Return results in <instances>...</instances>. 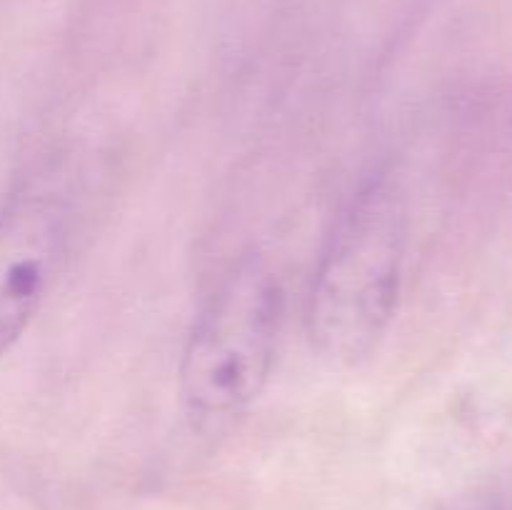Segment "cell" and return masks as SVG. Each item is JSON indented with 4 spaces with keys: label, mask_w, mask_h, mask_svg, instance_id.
I'll use <instances>...</instances> for the list:
<instances>
[{
    "label": "cell",
    "mask_w": 512,
    "mask_h": 510,
    "mask_svg": "<svg viewBox=\"0 0 512 510\" xmlns=\"http://www.w3.org/2000/svg\"><path fill=\"white\" fill-rule=\"evenodd\" d=\"M408 213L390 175H373L340 213L308 298V333L323 358L355 365L393 323L403 280Z\"/></svg>",
    "instance_id": "obj_1"
},
{
    "label": "cell",
    "mask_w": 512,
    "mask_h": 510,
    "mask_svg": "<svg viewBox=\"0 0 512 510\" xmlns=\"http://www.w3.org/2000/svg\"><path fill=\"white\" fill-rule=\"evenodd\" d=\"M283 320V285L260 255L240 258L205 300L180 358L185 420L203 435L238 425L265 390Z\"/></svg>",
    "instance_id": "obj_2"
},
{
    "label": "cell",
    "mask_w": 512,
    "mask_h": 510,
    "mask_svg": "<svg viewBox=\"0 0 512 510\" xmlns=\"http://www.w3.org/2000/svg\"><path fill=\"white\" fill-rule=\"evenodd\" d=\"M68 248V205L28 188L0 208V360L28 330Z\"/></svg>",
    "instance_id": "obj_3"
}]
</instances>
